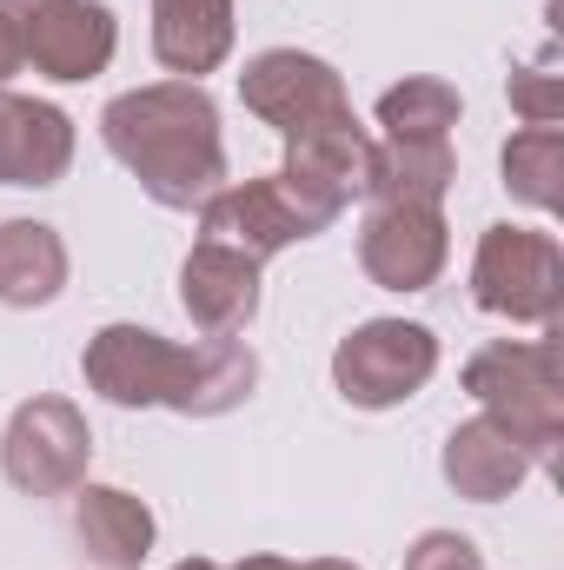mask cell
Listing matches in <instances>:
<instances>
[{
    "label": "cell",
    "instance_id": "6da1fadb",
    "mask_svg": "<svg viewBox=\"0 0 564 570\" xmlns=\"http://www.w3.org/2000/svg\"><path fill=\"white\" fill-rule=\"evenodd\" d=\"M107 153L140 179V193L166 213H200L226 186V134L220 107L200 80H153L100 114Z\"/></svg>",
    "mask_w": 564,
    "mask_h": 570
},
{
    "label": "cell",
    "instance_id": "7a4b0ae2",
    "mask_svg": "<svg viewBox=\"0 0 564 570\" xmlns=\"http://www.w3.org/2000/svg\"><path fill=\"white\" fill-rule=\"evenodd\" d=\"M465 392L478 399L485 419L512 431L532 458V471H558L564 451V365L558 332L545 338H498L465 358Z\"/></svg>",
    "mask_w": 564,
    "mask_h": 570
},
{
    "label": "cell",
    "instance_id": "3957f363",
    "mask_svg": "<svg viewBox=\"0 0 564 570\" xmlns=\"http://www.w3.org/2000/svg\"><path fill=\"white\" fill-rule=\"evenodd\" d=\"M471 305L512 325L558 332L564 318V246L538 226H485L471 253Z\"/></svg>",
    "mask_w": 564,
    "mask_h": 570
},
{
    "label": "cell",
    "instance_id": "277c9868",
    "mask_svg": "<svg viewBox=\"0 0 564 570\" xmlns=\"http://www.w3.org/2000/svg\"><path fill=\"white\" fill-rule=\"evenodd\" d=\"M438 372V332L419 318H366L332 352V392L352 412H392L419 399Z\"/></svg>",
    "mask_w": 564,
    "mask_h": 570
},
{
    "label": "cell",
    "instance_id": "5b68a950",
    "mask_svg": "<svg viewBox=\"0 0 564 570\" xmlns=\"http://www.w3.org/2000/svg\"><path fill=\"white\" fill-rule=\"evenodd\" d=\"M87 464H94V425L60 392L27 399L0 431V478L20 498H67L87 484Z\"/></svg>",
    "mask_w": 564,
    "mask_h": 570
},
{
    "label": "cell",
    "instance_id": "8992f818",
    "mask_svg": "<svg viewBox=\"0 0 564 570\" xmlns=\"http://www.w3.org/2000/svg\"><path fill=\"white\" fill-rule=\"evenodd\" d=\"M20 27V53L40 80L54 87H80L100 80L114 67L120 47V20L107 0H0Z\"/></svg>",
    "mask_w": 564,
    "mask_h": 570
},
{
    "label": "cell",
    "instance_id": "52a82bcc",
    "mask_svg": "<svg viewBox=\"0 0 564 570\" xmlns=\"http://www.w3.org/2000/svg\"><path fill=\"white\" fill-rule=\"evenodd\" d=\"M80 379H87V392H100V399L120 405V412H153V405L173 412L179 379H186V345H173V338L153 332V325H127V318H120V325H100V332L87 338Z\"/></svg>",
    "mask_w": 564,
    "mask_h": 570
},
{
    "label": "cell",
    "instance_id": "ba28073f",
    "mask_svg": "<svg viewBox=\"0 0 564 570\" xmlns=\"http://www.w3.org/2000/svg\"><path fill=\"white\" fill-rule=\"evenodd\" d=\"M240 100H246V114L266 120L280 140L312 134V127L352 114L339 67L319 60V53H299V47H266V53H253L246 73H240Z\"/></svg>",
    "mask_w": 564,
    "mask_h": 570
},
{
    "label": "cell",
    "instance_id": "9c48e42d",
    "mask_svg": "<svg viewBox=\"0 0 564 570\" xmlns=\"http://www.w3.org/2000/svg\"><path fill=\"white\" fill-rule=\"evenodd\" d=\"M372 134L346 114V120H325V127H312V134H292L285 140V193H292V206L312 219V233H325L352 199H366V166H372Z\"/></svg>",
    "mask_w": 564,
    "mask_h": 570
},
{
    "label": "cell",
    "instance_id": "30bf717a",
    "mask_svg": "<svg viewBox=\"0 0 564 570\" xmlns=\"http://www.w3.org/2000/svg\"><path fill=\"white\" fill-rule=\"evenodd\" d=\"M451 259V233L438 206H366L359 219V273L379 292H425Z\"/></svg>",
    "mask_w": 564,
    "mask_h": 570
},
{
    "label": "cell",
    "instance_id": "8fae6325",
    "mask_svg": "<svg viewBox=\"0 0 564 570\" xmlns=\"http://www.w3.org/2000/svg\"><path fill=\"white\" fill-rule=\"evenodd\" d=\"M200 239H220V246H233V253H246V259H280L285 246H299V239H319L312 233V219L292 206V193H285L280 173H266V179H226L206 206H200Z\"/></svg>",
    "mask_w": 564,
    "mask_h": 570
},
{
    "label": "cell",
    "instance_id": "7c38bea8",
    "mask_svg": "<svg viewBox=\"0 0 564 570\" xmlns=\"http://www.w3.org/2000/svg\"><path fill=\"white\" fill-rule=\"evenodd\" d=\"M179 305L200 338H240L260 318V259H246L220 239H193V253L179 266Z\"/></svg>",
    "mask_w": 564,
    "mask_h": 570
},
{
    "label": "cell",
    "instance_id": "4fadbf2b",
    "mask_svg": "<svg viewBox=\"0 0 564 570\" xmlns=\"http://www.w3.org/2000/svg\"><path fill=\"white\" fill-rule=\"evenodd\" d=\"M74 166V114L54 100L0 94V186H60Z\"/></svg>",
    "mask_w": 564,
    "mask_h": 570
},
{
    "label": "cell",
    "instance_id": "5bb4252c",
    "mask_svg": "<svg viewBox=\"0 0 564 570\" xmlns=\"http://www.w3.org/2000/svg\"><path fill=\"white\" fill-rule=\"evenodd\" d=\"M438 471H445V484H451L458 498L498 504V498H512V491L532 478V458H525V444L498 425V419L478 412V419L451 425L445 451H438Z\"/></svg>",
    "mask_w": 564,
    "mask_h": 570
},
{
    "label": "cell",
    "instance_id": "9a60e30c",
    "mask_svg": "<svg viewBox=\"0 0 564 570\" xmlns=\"http://www.w3.org/2000/svg\"><path fill=\"white\" fill-rule=\"evenodd\" d=\"M74 538H80V558L100 570H140L153 558V511L146 498L120 491V484H80L74 491Z\"/></svg>",
    "mask_w": 564,
    "mask_h": 570
},
{
    "label": "cell",
    "instance_id": "2e32d148",
    "mask_svg": "<svg viewBox=\"0 0 564 570\" xmlns=\"http://www.w3.org/2000/svg\"><path fill=\"white\" fill-rule=\"evenodd\" d=\"M233 53V0H153V60L173 80H206Z\"/></svg>",
    "mask_w": 564,
    "mask_h": 570
},
{
    "label": "cell",
    "instance_id": "e0dca14e",
    "mask_svg": "<svg viewBox=\"0 0 564 570\" xmlns=\"http://www.w3.org/2000/svg\"><path fill=\"white\" fill-rule=\"evenodd\" d=\"M260 392V352L246 338H193L186 345V379L173 412L179 419H226Z\"/></svg>",
    "mask_w": 564,
    "mask_h": 570
},
{
    "label": "cell",
    "instance_id": "ac0fdd59",
    "mask_svg": "<svg viewBox=\"0 0 564 570\" xmlns=\"http://www.w3.org/2000/svg\"><path fill=\"white\" fill-rule=\"evenodd\" d=\"M458 179L451 140H379L366 166V199L372 206H445Z\"/></svg>",
    "mask_w": 564,
    "mask_h": 570
},
{
    "label": "cell",
    "instance_id": "d6986e66",
    "mask_svg": "<svg viewBox=\"0 0 564 570\" xmlns=\"http://www.w3.org/2000/svg\"><path fill=\"white\" fill-rule=\"evenodd\" d=\"M67 292V239L47 219H0V305L33 312Z\"/></svg>",
    "mask_w": 564,
    "mask_h": 570
},
{
    "label": "cell",
    "instance_id": "ffe728a7",
    "mask_svg": "<svg viewBox=\"0 0 564 570\" xmlns=\"http://www.w3.org/2000/svg\"><path fill=\"white\" fill-rule=\"evenodd\" d=\"M505 193L532 213H558L564 206V127H525L498 153Z\"/></svg>",
    "mask_w": 564,
    "mask_h": 570
},
{
    "label": "cell",
    "instance_id": "44dd1931",
    "mask_svg": "<svg viewBox=\"0 0 564 570\" xmlns=\"http://www.w3.org/2000/svg\"><path fill=\"white\" fill-rule=\"evenodd\" d=\"M458 114H465V100H458V87L438 80V73H406L399 87L379 94V127H386V140H451Z\"/></svg>",
    "mask_w": 564,
    "mask_h": 570
},
{
    "label": "cell",
    "instance_id": "7402d4cb",
    "mask_svg": "<svg viewBox=\"0 0 564 570\" xmlns=\"http://www.w3.org/2000/svg\"><path fill=\"white\" fill-rule=\"evenodd\" d=\"M505 100H512V114H518L525 127H558V120H564V73H558V60L512 67Z\"/></svg>",
    "mask_w": 564,
    "mask_h": 570
},
{
    "label": "cell",
    "instance_id": "603a6c76",
    "mask_svg": "<svg viewBox=\"0 0 564 570\" xmlns=\"http://www.w3.org/2000/svg\"><path fill=\"white\" fill-rule=\"evenodd\" d=\"M399 570H485V551L458 531H425L406 544V564Z\"/></svg>",
    "mask_w": 564,
    "mask_h": 570
},
{
    "label": "cell",
    "instance_id": "cb8c5ba5",
    "mask_svg": "<svg viewBox=\"0 0 564 570\" xmlns=\"http://www.w3.org/2000/svg\"><path fill=\"white\" fill-rule=\"evenodd\" d=\"M20 73H27V53H20V27H13V13L0 7V94H7Z\"/></svg>",
    "mask_w": 564,
    "mask_h": 570
},
{
    "label": "cell",
    "instance_id": "d4e9b609",
    "mask_svg": "<svg viewBox=\"0 0 564 570\" xmlns=\"http://www.w3.org/2000/svg\"><path fill=\"white\" fill-rule=\"evenodd\" d=\"M226 570H305V564H292V558H273V551H253V558H240V564H226Z\"/></svg>",
    "mask_w": 564,
    "mask_h": 570
},
{
    "label": "cell",
    "instance_id": "484cf974",
    "mask_svg": "<svg viewBox=\"0 0 564 570\" xmlns=\"http://www.w3.org/2000/svg\"><path fill=\"white\" fill-rule=\"evenodd\" d=\"M305 570H359V564H346V558H312Z\"/></svg>",
    "mask_w": 564,
    "mask_h": 570
},
{
    "label": "cell",
    "instance_id": "4316f807",
    "mask_svg": "<svg viewBox=\"0 0 564 570\" xmlns=\"http://www.w3.org/2000/svg\"><path fill=\"white\" fill-rule=\"evenodd\" d=\"M173 570H226V564H213V558H179Z\"/></svg>",
    "mask_w": 564,
    "mask_h": 570
}]
</instances>
